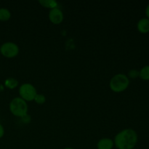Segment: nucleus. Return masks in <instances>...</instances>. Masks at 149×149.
<instances>
[{"label": "nucleus", "mask_w": 149, "mask_h": 149, "mask_svg": "<svg viewBox=\"0 0 149 149\" xmlns=\"http://www.w3.org/2000/svg\"><path fill=\"white\" fill-rule=\"evenodd\" d=\"M138 141L136 131L131 128H126L118 132L114 137V146L117 149H133Z\"/></svg>", "instance_id": "nucleus-1"}, {"label": "nucleus", "mask_w": 149, "mask_h": 149, "mask_svg": "<svg viewBox=\"0 0 149 149\" xmlns=\"http://www.w3.org/2000/svg\"><path fill=\"white\" fill-rule=\"evenodd\" d=\"M130 79L126 74H117L113 76L109 81V87L113 92L120 93L129 87Z\"/></svg>", "instance_id": "nucleus-2"}, {"label": "nucleus", "mask_w": 149, "mask_h": 149, "mask_svg": "<svg viewBox=\"0 0 149 149\" xmlns=\"http://www.w3.org/2000/svg\"><path fill=\"white\" fill-rule=\"evenodd\" d=\"M9 108H10V111L12 114L20 118L26 116L28 110H29L27 102L25 101L20 97H14L10 101Z\"/></svg>", "instance_id": "nucleus-3"}, {"label": "nucleus", "mask_w": 149, "mask_h": 149, "mask_svg": "<svg viewBox=\"0 0 149 149\" xmlns=\"http://www.w3.org/2000/svg\"><path fill=\"white\" fill-rule=\"evenodd\" d=\"M19 97L26 102H31L34 100L37 90L33 84L30 83H24L19 87Z\"/></svg>", "instance_id": "nucleus-4"}, {"label": "nucleus", "mask_w": 149, "mask_h": 149, "mask_svg": "<svg viewBox=\"0 0 149 149\" xmlns=\"http://www.w3.org/2000/svg\"><path fill=\"white\" fill-rule=\"evenodd\" d=\"M20 52L18 45L13 42H7L0 47V53L7 58H13Z\"/></svg>", "instance_id": "nucleus-5"}, {"label": "nucleus", "mask_w": 149, "mask_h": 149, "mask_svg": "<svg viewBox=\"0 0 149 149\" xmlns=\"http://www.w3.org/2000/svg\"><path fill=\"white\" fill-rule=\"evenodd\" d=\"M49 21L54 25H59L63 21L64 15L62 10L58 7L50 10L48 14Z\"/></svg>", "instance_id": "nucleus-6"}, {"label": "nucleus", "mask_w": 149, "mask_h": 149, "mask_svg": "<svg viewBox=\"0 0 149 149\" xmlns=\"http://www.w3.org/2000/svg\"><path fill=\"white\" fill-rule=\"evenodd\" d=\"M114 147L113 140L109 138H101L97 143V149H113Z\"/></svg>", "instance_id": "nucleus-7"}, {"label": "nucleus", "mask_w": 149, "mask_h": 149, "mask_svg": "<svg viewBox=\"0 0 149 149\" xmlns=\"http://www.w3.org/2000/svg\"><path fill=\"white\" fill-rule=\"evenodd\" d=\"M137 29L141 33H148L149 32V20L147 17H143L138 20L137 23Z\"/></svg>", "instance_id": "nucleus-8"}, {"label": "nucleus", "mask_w": 149, "mask_h": 149, "mask_svg": "<svg viewBox=\"0 0 149 149\" xmlns=\"http://www.w3.org/2000/svg\"><path fill=\"white\" fill-rule=\"evenodd\" d=\"M39 3L43 7L49 9V10L57 8L58 5V3L54 0H40L39 1Z\"/></svg>", "instance_id": "nucleus-9"}, {"label": "nucleus", "mask_w": 149, "mask_h": 149, "mask_svg": "<svg viewBox=\"0 0 149 149\" xmlns=\"http://www.w3.org/2000/svg\"><path fill=\"white\" fill-rule=\"evenodd\" d=\"M139 78L143 81H149V65H144L140 70Z\"/></svg>", "instance_id": "nucleus-10"}, {"label": "nucleus", "mask_w": 149, "mask_h": 149, "mask_svg": "<svg viewBox=\"0 0 149 149\" xmlns=\"http://www.w3.org/2000/svg\"><path fill=\"white\" fill-rule=\"evenodd\" d=\"M11 17V13L7 8H0V20L7 21Z\"/></svg>", "instance_id": "nucleus-11"}, {"label": "nucleus", "mask_w": 149, "mask_h": 149, "mask_svg": "<svg viewBox=\"0 0 149 149\" xmlns=\"http://www.w3.org/2000/svg\"><path fill=\"white\" fill-rule=\"evenodd\" d=\"M4 85L7 88L13 90V89H15L18 85V81L15 78H8L5 80Z\"/></svg>", "instance_id": "nucleus-12"}, {"label": "nucleus", "mask_w": 149, "mask_h": 149, "mask_svg": "<svg viewBox=\"0 0 149 149\" xmlns=\"http://www.w3.org/2000/svg\"><path fill=\"white\" fill-rule=\"evenodd\" d=\"M33 100L38 105H42L46 102V97L43 94H39V93H37Z\"/></svg>", "instance_id": "nucleus-13"}, {"label": "nucleus", "mask_w": 149, "mask_h": 149, "mask_svg": "<svg viewBox=\"0 0 149 149\" xmlns=\"http://www.w3.org/2000/svg\"><path fill=\"white\" fill-rule=\"evenodd\" d=\"M128 78L136 79L139 77V71L136 69H132L128 72Z\"/></svg>", "instance_id": "nucleus-14"}, {"label": "nucleus", "mask_w": 149, "mask_h": 149, "mask_svg": "<svg viewBox=\"0 0 149 149\" xmlns=\"http://www.w3.org/2000/svg\"><path fill=\"white\" fill-rule=\"evenodd\" d=\"M4 127H3L2 125L0 124V139L4 136Z\"/></svg>", "instance_id": "nucleus-15"}, {"label": "nucleus", "mask_w": 149, "mask_h": 149, "mask_svg": "<svg viewBox=\"0 0 149 149\" xmlns=\"http://www.w3.org/2000/svg\"><path fill=\"white\" fill-rule=\"evenodd\" d=\"M145 13H146V17L149 20V4L147 5L146 8Z\"/></svg>", "instance_id": "nucleus-16"}, {"label": "nucleus", "mask_w": 149, "mask_h": 149, "mask_svg": "<svg viewBox=\"0 0 149 149\" xmlns=\"http://www.w3.org/2000/svg\"><path fill=\"white\" fill-rule=\"evenodd\" d=\"M63 149H74V148H71V147H67V148H63Z\"/></svg>", "instance_id": "nucleus-17"}]
</instances>
